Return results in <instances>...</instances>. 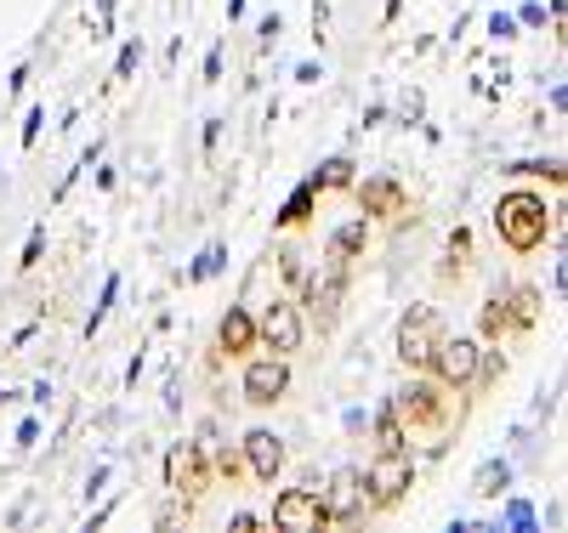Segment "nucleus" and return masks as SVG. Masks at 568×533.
I'll list each match as a JSON object with an SVG mask.
<instances>
[{"mask_svg":"<svg viewBox=\"0 0 568 533\" xmlns=\"http://www.w3.org/2000/svg\"><path fill=\"white\" fill-rule=\"evenodd\" d=\"M551 205L540 199V193H529V187H511V193H500V205H495V233H500V245L511 250V256H529V250H540L546 238H551Z\"/></svg>","mask_w":568,"mask_h":533,"instance_id":"1","label":"nucleus"},{"mask_svg":"<svg viewBox=\"0 0 568 533\" xmlns=\"http://www.w3.org/2000/svg\"><path fill=\"white\" fill-rule=\"evenodd\" d=\"M393 414L404 420V431H444L449 414H455V398L438 375H420L393 398Z\"/></svg>","mask_w":568,"mask_h":533,"instance_id":"2","label":"nucleus"},{"mask_svg":"<svg viewBox=\"0 0 568 533\" xmlns=\"http://www.w3.org/2000/svg\"><path fill=\"white\" fill-rule=\"evenodd\" d=\"M347 278H353V262H347V256H324V267L307 278V296H302V307H307V318H313V329H318V335H329V329L342 324Z\"/></svg>","mask_w":568,"mask_h":533,"instance_id":"3","label":"nucleus"},{"mask_svg":"<svg viewBox=\"0 0 568 533\" xmlns=\"http://www.w3.org/2000/svg\"><path fill=\"white\" fill-rule=\"evenodd\" d=\"M438 341H444V318H438L433 307H409V312L398 318V363H404L409 375L433 369Z\"/></svg>","mask_w":568,"mask_h":533,"instance_id":"4","label":"nucleus"},{"mask_svg":"<svg viewBox=\"0 0 568 533\" xmlns=\"http://www.w3.org/2000/svg\"><path fill=\"white\" fill-rule=\"evenodd\" d=\"M409 489H415L409 454H375L369 460V471H364V505L369 511H398Z\"/></svg>","mask_w":568,"mask_h":533,"instance_id":"5","label":"nucleus"},{"mask_svg":"<svg viewBox=\"0 0 568 533\" xmlns=\"http://www.w3.org/2000/svg\"><path fill=\"white\" fill-rule=\"evenodd\" d=\"M478 363H484L478 341H466V335H444L438 352H433V369H426V375H438L449 392H466V386H478Z\"/></svg>","mask_w":568,"mask_h":533,"instance_id":"6","label":"nucleus"},{"mask_svg":"<svg viewBox=\"0 0 568 533\" xmlns=\"http://www.w3.org/2000/svg\"><path fill=\"white\" fill-rule=\"evenodd\" d=\"M302 335H307V324H302V307L296 301H273L262 318H256V341L273 352V358H291V352H302Z\"/></svg>","mask_w":568,"mask_h":533,"instance_id":"7","label":"nucleus"},{"mask_svg":"<svg viewBox=\"0 0 568 533\" xmlns=\"http://www.w3.org/2000/svg\"><path fill=\"white\" fill-rule=\"evenodd\" d=\"M165 489L182 494V500H200V494L211 489V460H205L194 443H176V449L165 454Z\"/></svg>","mask_w":568,"mask_h":533,"instance_id":"8","label":"nucleus"},{"mask_svg":"<svg viewBox=\"0 0 568 533\" xmlns=\"http://www.w3.org/2000/svg\"><path fill=\"white\" fill-rule=\"evenodd\" d=\"M273 527H284V533H318V527H329L318 489H284L273 500Z\"/></svg>","mask_w":568,"mask_h":533,"instance_id":"9","label":"nucleus"},{"mask_svg":"<svg viewBox=\"0 0 568 533\" xmlns=\"http://www.w3.org/2000/svg\"><path fill=\"white\" fill-rule=\"evenodd\" d=\"M324 500V516L329 522H358L369 505H364V471L358 465H342L336 476H329V489H318Z\"/></svg>","mask_w":568,"mask_h":533,"instance_id":"10","label":"nucleus"},{"mask_svg":"<svg viewBox=\"0 0 568 533\" xmlns=\"http://www.w3.org/2000/svg\"><path fill=\"white\" fill-rule=\"evenodd\" d=\"M284 392H291V363L284 358H256V363H245V403L251 409H273Z\"/></svg>","mask_w":568,"mask_h":533,"instance_id":"11","label":"nucleus"},{"mask_svg":"<svg viewBox=\"0 0 568 533\" xmlns=\"http://www.w3.org/2000/svg\"><path fill=\"white\" fill-rule=\"evenodd\" d=\"M358 205H364V216H375V222H404V216H409V193H404L393 176H369V182L358 187Z\"/></svg>","mask_w":568,"mask_h":533,"instance_id":"12","label":"nucleus"},{"mask_svg":"<svg viewBox=\"0 0 568 533\" xmlns=\"http://www.w3.org/2000/svg\"><path fill=\"white\" fill-rule=\"evenodd\" d=\"M240 454H245V471L256 476V482H273L278 471H284V443L273 438V431H245V443H240Z\"/></svg>","mask_w":568,"mask_h":533,"instance_id":"13","label":"nucleus"},{"mask_svg":"<svg viewBox=\"0 0 568 533\" xmlns=\"http://www.w3.org/2000/svg\"><path fill=\"white\" fill-rule=\"evenodd\" d=\"M216 347H222L227 358L256 352V318H251L245 307H227V312H222V324H216Z\"/></svg>","mask_w":568,"mask_h":533,"instance_id":"14","label":"nucleus"},{"mask_svg":"<svg viewBox=\"0 0 568 533\" xmlns=\"http://www.w3.org/2000/svg\"><path fill=\"white\" fill-rule=\"evenodd\" d=\"M404 443H409L404 420L393 414V403H382L375 409V454H404Z\"/></svg>","mask_w":568,"mask_h":533,"instance_id":"15","label":"nucleus"},{"mask_svg":"<svg viewBox=\"0 0 568 533\" xmlns=\"http://www.w3.org/2000/svg\"><path fill=\"white\" fill-rule=\"evenodd\" d=\"M364 245H369V222L364 216H353V222H342L336 233H329V256H364Z\"/></svg>","mask_w":568,"mask_h":533,"instance_id":"16","label":"nucleus"},{"mask_svg":"<svg viewBox=\"0 0 568 533\" xmlns=\"http://www.w3.org/2000/svg\"><path fill=\"white\" fill-rule=\"evenodd\" d=\"M478 324H484V341H489V347H500L506 335H511V312H506V289H495V296L484 301V318H478Z\"/></svg>","mask_w":568,"mask_h":533,"instance_id":"17","label":"nucleus"},{"mask_svg":"<svg viewBox=\"0 0 568 533\" xmlns=\"http://www.w3.org/2000/svg\"><path fill=\"white\" fill-rule=\"evenodd\" d=\"M506 312H511V329H535L540 318V289H506Z\"/></svg>","mask_w":568,"mask_h":533,"instance_id":"18","label":"nucleus"},{"mask_svg":"<svg viewBox=\"0 0 568 533\" xmlns=\"http://www.w3.org/2000/svg\"><path fill=\"white\" fill-rule=\"evenodd\" d=\"M313 205H318V187H313V182H302V187L291 193V199H284L278 222H284V227H307V222H313Z\"/></svg>","mask_w":568,"mask_h":533,"instance_id":"19","label":"nucleus"},{"mask_svg":"<svg viewBox=\"0 0 568 533\" xmlns=\"http://www.w3.org/2000/svg\"><path fill=\"white\" fill-rule=\"evenodd\" d=\"M313 187L318 193H347L353 187V160H324L318 176H313Z\"/></svg>","mask_w":568,"mask_h":533,"instance_id":"20","label":"nucleus"},{"mask_svg":"<svg viewBox=\"0 0 568 533\" xmlns=\"http://www.w3.org/2000/svg\"><path fill=\"white\" fill-rule=\"evenodd\" d=\"M471 489H478L484 500H495V494L506 489V465H500V460H489V465H484L478 476H471Z\"/></svg>","mask_w":568,"mask_h":533,"instance_id":"21","label":"nucleus"},{"mask_svg":"<svg viewBox=\"0 0 568 533\" xmlns=\"http://www.w3.org/2000/svg\"><path fill=\"white\" fill-rule=\"evenodd\" d=\"M216 476L240 482V476H245V454H240V449H222V454H216Z\"/></svg>","mask_w":568,"mask_h":533,"instance_id":"22","label":"nucleus"},{"mask_svg":"<svg viewBox=\"0 0 568 533\" xmlns=\"http://www.w3.org/2000/svg\"><path fill=\"white\" fill-rule=\"evenodd\" d=\"M511 176H546V182H562V165H511Z\"/></svg>","mask_w":568,"mask_h":533,"instance_id":"23","label":"nucleus"},{"mask_svg":"<svg viewBox=\"0 0 568 533\" xmlns=\"http://www.w3.org/2000/svg\"><path fill=\"white\" fill-rule=\"evenodd\" d=\"M278 273H284V278H291V284L302 278V256H296L291 245H284V250H278Z\"/></svg>","mask_w":568,"mask_h":533,"instance_id":"24","label":"nucleus"}]
</instances>
